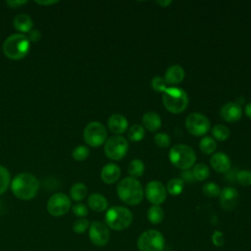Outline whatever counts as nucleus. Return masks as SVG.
Returning <instances> with one entry per match:
<instances>
[{
	"label": "nucleus",
	"instance_id": "nucleus-26",
	"mask_svg": "<svg viewBox=\"0 0 251 251\" xmlns=\"http://www.w3.org/2000/svg\"><path fill=\"white\" fill-rule=\"evenodd\" d=\"M199 148L206 155L212 154L217 149V141L211 136H204L199 142Z\"/></svg>",
	"mask_w": 251,
	"mask_h": 251
},
{
	"label": "nucleus",
	"instance_id": "nucleus-36",
	"mask_svg": "<svg viewBox=\"0 0 251 251\" xmlns=\"http://www.w3.org/2000/svg\"><path fill=\"white\" fill-rule=\"evenodd\" d=\"M73 157L76 161H84L89 155L88 147L84 145H78L73 150Z\"/></svg>",
	"mask_w": 251,
	"mask_h": 251
},
{
	"label": "nucleus",
	"instance_id": "nucleus-1",
	"mask_svg": "<svg viewBox=\"0 0 251 251\" xmlns=\"http://www.w3.org/2000/svg\"><path fill=\"white\" fill-rule=\"evenodd\" d=\"M11 188L17 198L30 200L36 196L39 189V182L33 175L21 173L13 178Z\"/></svg>",
	"mask_w": 251,
	"mask_h": 251
},
{
	"label": "nucleus",
	"instance_id": "nucleus-22",
	"mask_svg": "<svg viewBox=\"0 0 251 251\" xmlns=\"http://www.w3.org/2000/svg\"><path fill=\"white\" fill-rule=\"evenodd\" d=\"M13 24H14V27L17 30L23 32V34L24 32H29L32 28V20L26 14H20L16 16Z\"/></svg>",
	"mask_w": 251,
	"mask_h": 251
},
{
	"label": "nucleus",
	"instance_id": "nucleus-10",
	"mask_svg": "<svg viewBox=\"0 0 251 251\" xmlns=\"http://www.w3.org/2000/svg\"><path fill=\"white\" fill-rule=\"evenodd\" d=\"M187 131L195 136H203L210 129L209 119L201 113H191L185 119Z\"/></svg>",
	"mask_w": 251,
	"mask_h": 251
},
{
	"label": "nucleus",
	"instance_id": "nucleus-37",
	"mask_svg": "<svg viewBox=\"0 0 251 251\" xmlns=\"http://www.w3.org/2000/svg\"><path fill=\"white\" fill-rule=\"evenodd\" d=\"M90 224H89V221L85 218H80L76 221H75L74 225H73V229L75 233H83L88 227H89Z\"/></svg>",
	"mask_w": 251,
	"mask_h": 251
},
{
	"label": "nucleus",
	"instance_id": "nucleus-35",
	"mask_svg": "<svg viewBox=\"0 0 251 251\" xmlns=\"http://www.w3.org/2000/svg\"><path fill=\"white\" fill-rule=\"evenodd\" d=\"M235 178L237 182L242 186H249L251 185V171L241 170L237 172Z\"/></svg>",
	"mask_w": 251,
	"mask_h": 251
},
{
	"label": "nucleus",
	"instance_id": "nucleus-8",
	"mask_svg": "<svg viewBox=\"0 0 251 251\" xmlns=\"http://www.w3.org/2000/svg\"><path fill=\"white\" fill-rule=\"evenodd\" d=\"M128 150V142L122 135H113L109 137L104 145L105 155L114 161L123 159Z\"/></svg>",
	"mask_w": 251,
	"mask_h": 251
},
{
	"label": "nucleus",
	"instance_id": "nucleus-20",
	"mask_svg": "<svg viewBox=\"0 0 251 251\" xmlns=\"http://www.w3.org/2000/svg\"><path fill=\"white\" fill-rule=\"evenodd\" d=\"M162 120L156 112H146L142 116V126L148 131L155 132L161 128Z\"/></svg>",
	"mask_w": 251,
	"mask_h": 251
},
{
	"label": "nucleus",
	"instance_id": "nucleus-6",
	"mask_svg": "<svg viewBox=\"0 0 251 251\" xmlns=\"http://www.w3.org/2000/svg\"><path fill=\"white\" fill-rule=\"evenodd\" d=\"M132 219L131 211L123 206H114L110 208L105 215L106 226L114 230H124L127 228Z\"/></svg>",
	"mask_w": 251,
	"mask_h": 251
},
{
	"label": "nucleus",
	"instance_id": "nucleus-32",
	"mask_svg": "<svg viewBox=\"0 0 251 251\" xmlns=\"http://www.w3.org/2000/svg\"><path fill=\"white\" fill-rule=\"evenodd\" d=\"M10 173L9 171L0 165V194H3L10 184Z\"/></svg>",
	"mask_w": 251,
	"mask_h": 251
},
{
	"label": "nucleus",
	"instance_id": "nucleus-21",
	"mask_svg": "<svg viewBox=\"0 0 251 251\" xmlns=\"http://www.w3.org/2000/svg\"><path fill=\"white\" fill-rule=\"evenodd\" d=\"M88 207L94 212H103L108 207V201L104 195L100 193H93L87 199Z\"/></svg>",
	"mask_w": 251,
	"mask_h": 251
},
{
	"label": "nucleus",
	"instance_id": "nucleus-18",
	"mask_svg": "<svg viewBox=\"0 0 251 251\" xmlns=\"http://www.w3.org/2000/svg\"><path fill=\"white\" fill-rule=\"evenodd\" d=\"M100 176L105 183H108V184L115 183L117 180H119L121 176V169L115 163L106 164L101 170Z\"/></svg>",
	"mask_w": 251,
	"mask_h": 251
},
{
	"label": "nucleus",
	"instance_id": "nucleus-28",
	"mask_svg": "<svg viewBox=\"0 0 251 251\" xmlns=\"http://www.w3.org/2000/svg\"><path fill=\"white\" fill-rule=\"evenodd\" d=\"M145 136V129L140 125H132L127 129V138L132 142H138Z\"/></svg>",
	"mask_w": 251,
	"mask_h": 251
},
{
	"label": "nucleus",
	"instance_id": "nucleus-12",
	"mask_svg": "<svg viewBox=\"0 0 251 251\" xmlns=\"http://www.w3.org/2000/svg\"><path fill=\"white\" fill-rule=\"evenodd\" d=\"M90 241L96 246H104L108 243L110 238V231L108 226L99 221H94L89 226L88 231Z\"/></svg>",
	"mask_w": 251,
	"mask_h": 251
},
{
	"label": "nucleus",
	"instance_id": "nucleus-5",
	"mask_svg": "<svg viewBox=\"0 0 251 251\" xmlns=\"http://www.w3.org/2000/svg\"><path fill=\"white\" fill-rule=\"evenodd\" d=\"M169 159L175 167L184 171L189 170L195 165L196 154L190 146L186 144H176L170 150Z\"/></svg>",
	"mask_w": 251,
	"mask_h": 251
},
{
	"label": "nucleus",
	"instance_id": "nucleus-15",
	"mask_svg": "<svg viewBox=\"0 0 251 251\" xmlns=\"http://www.w3.org/2000/svg\"><path fill=\"white\" fill-rule=\"evenodd\" d=\"M242 107L237 102H227L222 106L220 114L223 120L227 123H234L241 119Z\"/></svg>",
	"mask_w": 251,
	"mask_h": 251
},
{
	"label": "nucleus",
	"instance_id": "nucleus-34",
	"mask_svg": "<svg viewBox=\"0 0 251 251\" xmlns=\"http://www.w3.org/2000/svg\"><path fill=\"white\" fill-rule=\"evenodd\" d=\"M154 142L161 148H167L171 144V137L166 132H158L154 135Z\"/></svg>",
	"mask_w": 251,
	"mask_h": 251
},
{
	"label": "nucleus",
	"instance_id": "nucleus-16",
	"mask_svg": "<svg viewBox=\"0 0 251 251\" xmlns=\"http://www.w3.org/2000/svg\"><path fill=\"white\" fill-rule=\"evenodd\" d=\"M211 167L218 173H227L231 167V161L229 157L223 152L214 153L210 159Z\"/></svg>",
	"mask_w": 251,
	"mask_h": 251
},
{
	"label": "nucleus",
	"instance_id": "nucleus-27",
	"mask_svg": "<svg viewBox=\"0 0 251 251\" xmlns=\"http://www.w3.org/2000/svg\"><path fill=\"white\" fill-rule=\"evenodd\" d=\"M212 135H213V138L215 140L225 141L229 137L230 130L226 126L219 124V125H216L212 128Z\"/></svg>",
	"mask_w": 251,
	"mask_h": 251
},
{
	"label": "nucleus",
	"instance_id": "nucleus-33",
	"mask_svg": "<svg viewBox=\"0 0 251 251\" xmlns=\"http://www.w3.org/2000/svg\"><path fill=\"white\" fill-rule=\"evenodd\" d=\"M168 83L166 82L165 78L162 77V76H154L152 79H151V87L152 89H154L156 92H159V93H164L165 90L168 88Z\"/></svg>",
	"mask_w": 251,
	"mask_h": 251
},
{
	"label": "nucleus",
	"instance_id": "nucleus-13",
	"mask_svg": "<svg viewBox=\"0 0 251 251\" xmlns=\"http://www.w3.org/2000/svg\"><path fill=\"white\" fill-rule=\"evenodd\" d=\"M145 196L153 205L162 204L167 198V189L165 185L158 180H151L145 187Z\"/></svg>",
	"mask_w": 251,
	"mask_h": 251
},
{
	"label": "nucleus",
	"instance_id": "nucleus-17",
	"mask_svg": "<svg viewBox=\"0 0 251 251\" xmlns=\"http://www.w3.org/2000/svg\"><path fill=\"white\" fill-rule=\"evenodd\" d=\"M108 127L116 135H121L128 129V123L125 116L121 114H113L108 119Z\"/></svg>",
	"mask_w": 251,
	"mask_h": 251
},
{
	"label": "nucleus",
	"instance_id": "nucleus-14",
	"mask_svg": "<svg viewBox=\"0 0 251 251\" xmlns=\"http://www.w3.org/2000/svg\"><path fill=\"white\" fill-rule=\"evenodd\" d=\"M238 199L239 194L235 188L231 186H226L221 190L220 203L223 209L227 211L233 210L238 203Z\"/></svg>",
	"mask_w": 251,
	"mask_h": 251
},
{
	"label": "nucleus",
	"instance_id": "nucleus-19",
	"mask_svg": "<svg viewBox=\"0 0 251 251\" xmlns=\"http://www.w3.org/2000/svg\"><path fill=\"white\" fill-rule=\"evenodd\" d=\"M185 76V72L183 68L179 65H172L169 67L165 73V80L168 84H178Z\"/></svg>",
	"mask_w": 251,
	"mask_h": 251
},
{
	"label": "nucleus",
	"instance_id": "nucleus-38",
	"mask_svg": "<svg viewBox=\"0 0 251 251\" xmlns=\"http://www.w3.org/2000/svg\"><path fill=\"white\" fill-rule=\"evenodd\" d=\"M73 213L79 218H84L88 214V208L83 203H76L72 208Z\"/></svg>",
	"mask_w": 251,
	"mask_h": 251
},
{
	"label": "nucleus",
	"instance_id": "nucleus-4",
	"mask_svg": "<svg viewBox=\"0 0 251 251\" xmlns=\"http://www.w3.org/2000/svg\"><path fill=\"white\" fill-rule=\"evenodd\" d=\"M164 107L173 114L182 113L188 106V95L179 87H168L162 96Z\"/></svg>",
	"mask_w": 251,
	"mask_h": 251
},
{
	"label": "nucleus",
	"instance_id": "nucleus-40",
	"mask_svg": "<svg viewBox=\"0 0 251 251\" xmlns=\"http://www.w3.org/2000/svg\"><path fill=\"white\" fill-rule=\"evenodd\" d=\"M179 178L183 181V183H184V182L190 183V182H193V181L195 180L194 176H193V174H192V171H190V170H184V171H182L181 174H180V177H179Z\"/></svg>",
	"mask_w": 251,
	"mask_h": 251
},
{
	"label": "nucleus",
	"instance_id": "nucleus-42",
	"mask_svg": "<svg viewBox=\"0 0 251 251\" xmlns=\"http://www.w3.org/2000/svg\"><path fill=\"white\" fill-rule=\"evenodd\" d=\"M244 113H245V115H246L249 119H251V102H249V103L245 106V108H244Z\"/></svg>",
	"mask_w": 251,
	"mask_h": 251
},
{
	"label": "nucleus",
	"instance_id": "nucleus-31",
	"mask_svg": "<svg viewBox=\"0 0 251 251\" xmlns=\"http://www.w3.org/2000/svg\"><path fill=\"white\" fill-rule=\"evenodd\" d=\"M221 190L222 189L219 186V184H217L215 182H206L202 187V191H203L204 195L207 197H210V198L220 196Z\"/></svg>",
	"mask_w": 251,
	"mask_h": 251
},
{
	"label": "nucleus",
	"instance_id": "nucleus-43",
	"mask_svg": "<svg viewBox=\"0 0 251 251\" xmlns=\"http://www.w3.org/2000/svg\"><path fill=\"white\" fill-rule=\"evenodd\" d=\"M26 1H9V2H7V4L8 5H10V6H12V7H17V6H19V5H22V4H25Z\"/></svg>",
	"mask_w": 251,
	"mask_h": 251
},
{
	"label": "nucleus",
	"instance_id": "nucleus-25",
	"mask_svg": "<svg viewBox=\"0 0 251 251\" xmlns=\"http://www.w3.org/2000/svg\"><path fill=\"white\" fill-rule=\"evenodd\" d=\"M164 210L159 205H152L147 212V218L153 225H158L164 220Z\"/></svg>",
	"mask_w": 251,
	"mask_h": 251
},
{
	"label": "nucleus",
	"instance_id": "nucleus-44",
	"mask_svg": "<svg viewBox=\"0 0 251 251\" xmlns=\"http://www.w3.org/2000/svg\"><path fill=\"white\" fill-rule=\"evenodd\" d=\"M158 5H160L161 7H167V6H169L170 4H172V1L171 0H166V1H157L156 2Z\"/></svg>",
	"mask_w": 251,
	"mask_h": 251
},
{
	"label": "nucleus",
	"instance_id": "nucleus-30",
	"mask_svg": "<svg viewBox=\"0 0 251 251\" xmlns=\"http://www.w3.org/2000/svg\"><path fill=\"white\" fill-rule=\"evenodd\" d=\"M192 174L196 180H205L210 176V170L206 164L198 163L193 166Z\"/></svg>",
	"mask_w": 251,
	"mask_h": 251
},
{
	"label": "nucleus",
	"instance_id": "nucleus-7",
	"mask_svg": "<svg viewBox=\"0 0 251 251\" xmlns=\"http://www.w3.org/2000/svg\"><path fill=\"white\" fill-rule=\"evenodd\" d=\"M137 247L140 251H162L165 247L164 235L157 229H148L138 237Z\"/></svg>",
	"mask_w": 251,
	"mask_h": 251
},
{
	"label": "nucleus",
	"instance_id": "nucleus-29",
	"mask_svg": "<svg viewBox=\"0 0 251 251\" xmlns=\"http://www.w3.org/2000/svg\"><path fill=\"white\" fill-rule=\"evenodd\" d=\"M183 181L179 177H173L167 182V192H169L173 196H176L181 193L183 189Z\"/></svg>",
	"mask_w": 251,
	"mask_h": 251
},
{
	"label": "nucleus",
	"instance_id": "nucleus-24",
	"mask_svg": "<svg viewBox=\"0 0 251 251\" xmlns=\"http://www.w3.org/2000/svg\"><path fill=\"white\" fill-rule=\"evenodd\" d=\"M87 195V187L81 182L75 183L70 189V196L74 201H81Z\"/></svg>",
	"mask_w": 251,
	"mask_h": 251
},
{
	"label": "nucleus",
	"instance_id": "nucleus-11",
	"mask_svg": "<svg viewBox=\"0 0 251 251\" xmlns=\"http://www.w3.org/2000/svg\"><path fill=\"white\" fill-rule=\"evenodd\" d=\"M71 199L65 193L53 194L47 202V211L54 217H61L69 212L71 209Z\"/></svg>",
	"mask_w": 251,
	"mask_h": 251
},
{
	"label": "nucleus",
	"instance_id": "nucleus-39",
	"mask_svg": "<svg viewBox=\"0 0 251 251\" xmlns=\"http://www.w3.org/2000/svg\"><path fill=\"white\" fill-rule=\"evenodd\" d=\"M212 241H213V244L215 246L222 247L225 244V238H224L223 232L220 231V230L214 231V233L212 235Z\"/></svg>",
	"mask_w": 251,
	"mask_h": 251
},
{
	"label": "nucleus",
	"instance_id": "nucleus-45",
	"mask_svg": "<svg viewBox=\"0 0 251 251\" xmlns=\"http://www.w3.org/2000/svg\"><path fill=\"white\" fill-rule=\"evenodd\" d=\"M37 3H39V4H45V5H48V4H53V3H56V1H52V2H39V1H37Z\"/></svg>",
	"mask_w": 251,
	"mask_h": 251
},
{
	"label": "nucleus",
	"instance_id": "nucleus-9",
	"mask_svg": "<svg viewBox=\"0 0 251 251\" xmlns=\"http://www.w3.org/2000/svg\"><path fill=\"white\" fill-rule=\"evenodd\" d=\"M107 129L99 122L89 123L83 129V139L91 147L101 146L106 142Z\"/></svg>",
	"mask_w": 251,
	"mask_h": 251
},
{
	"label": "nucleus",
	"instance_id": "nucleus-3",
	"mask_svg": "<svg viewBox=\"0 0 251 251\" xmlns=\"http://www.w3.org/2000/svg\"><path fill=\"white\" fill-rule=\"evenodd\" d=\"M30 41L23 33H14L6 38L3 43V52L6 57L12 60L24 58L29 51Z\"/></svg>",
	"mask_w": 251,
	"mask_h": 251
},
{
	"label": "nucleus",
	"instance_id": "nucleus-23",
	"mask_svg": "<svg viewBox=\"0 0 251 251\" xmlns=\"http://www.w3.org/2000/svg\"><path fill=\"white\" fill-rule=\"evenodd\" d=\"M145 170V166L142 160L140 159H133L129 162L127 167V173L129 174V176L133 178L140 177Z\"/></svg>",
	"mask_w": 251,
	"mask_h": 251
},
{
	"label": "nucleus",
	"instance_id": "nucleus-2",
	"mask_svg": "<svg viewBox=\"0 0 251 251\" xmlns=\"http://www.w3.org/2000/svg\"><path fill=\"white\" fill-rule=\"evenodd\" d=\"M117 193L119 198L127 205H137L144 197V189L137 180L131 176L123 178L117 185Z\"/></svg>",
	"mask_w": 251,
	"mask_h": 251
},
{
	"label": "nucleus",
	"instance_id": "nucleus-41",
	"mask_svg": "<svg viewBox=\"0 0 251 251\" xmlns=\"http://www.w3.org/2000/svg\"><path fill=\"white\" fill-rule=\"evenodd\" d=\"M40 37H41V33H40V31L37 30V29H31V30L28 32V36H27L28 40L31 41V42H36V41H38V40L40 39Z\"/></svg>",
	"mask_w": 251,
	"mask_h": 251
}]
</instances>
